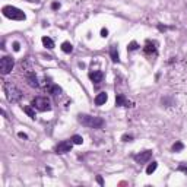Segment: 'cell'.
<instances>
[{
    "instance_id": "obj_1",
    "label": "cell",
    "mask_w": 187,
    "mask_h": 187,
    "mask_svg": "<svg viewBox=\"0 0 187 187\" xmlns=\"http://www.w3.org/2000/svg\"><path fill=\"white\" fill-rule=\"evenodd\" d=\"M3 91L6 94V98L9 102H18V101L22 98V92H20V89L16 85H13L12 82H5L3 83Z\"/></svg>"
},
{
    "instance_id": "obj_2",
    "label": "cell",
    "mask_w": 187,
    "mask_h": 187,
    "mask_svg": "<svg viewBox=\"0 0 187 187\" xmlns=\"http://www.w3.org/2000/svg\"><path fill=\"white\" fill-rule=\"evenodd\" d=\"M78 120L80 124L86 127H92V129H100L104 126V120L101 117H95V116H89V114H79Z\"/></svg>"
},
{
    "instance_id": "obj_3",
    "label": "cell",
    "mask_w": 187,
    "mask_h": 187,
    "mask_svg": "<svg viewBox=\"0 0 187 187\" xmlns=\"http://www.w3.org/2000/svg\"><path fill=\"white\" fill-rule=\"evenodd\" d=\"M2 12H3V15L6 18H9V19H12V20H25V18H27L25 13L20 9H18V7H15V6H5L2 9Z\"/></svg>"
},
{
    "instance_id": "obj_4",
    "label": "cell",
    "mask_w": 187,
    "mask_h": 187,
    "mask_svg": "<svg viewBox=\"0 0 187 187\" xmlns=\"http://www.w3.org/2000/svg\"><path fill=\"white\" fill-rule=\"evenodd\" d=\"M31 105L34 108H37L38 111H50L51 110V105H50V101L47 100L46 97H37L34 98Z\"/></svg>"
},
{
    "instance_id": "obj_5",
    "label": "cell",
    "mask_w": 187,
    "mask_h": 187,
    "mask_svg": "<svg viewBox=\"0 0 187 187\" xmlns=\"http://www.w3.org/2000/svg\"><path fill=\"white\" fill-rule=\"evenodd\" d=\"M13 66H15V61L12 57H9V56H3L2 57V60H0V72H2V75H9L12 72Z\"/></svg>"
},
{
    "instance_id": "obj_6",
    "label": "cell",
    "mask_w": 187,
    "mask_h": 187,
    "mask_svg": "<svg viewBox=\"0 0 187 187\" xmlns=\"http://www.w3.org/2000/svg\"><path fill=\"white\" fill-rule=\"evenodd\" d=\"M73 145L75 143L72 142V139L63 140V142H60V143L56 146V152H57V154H66V152H70V149H72Z\"/></svg>"
},
{
    "instance_id": "obj_7",
    "label": "cell",
    "mask_w": 187,
    "mask_h": 187,
    "mask_svg": "<svg viewBox=\"0 0 187 187\" xmlns=\"http://www.w3.org/2000/svg\"><path fill=\"white\" fill-rule=\"evenodd\" d=\"M151 156H152V151H145V152H140V154L134 155V161L138 164H145V162H148L151 160Z\"/></svg>"
},
{
    "instance_id": "obj_8",
    "label": "cell",
    "mask_w": 187,
    "mask_h": 187,
    "mask_svg": "<svg viewBox=\"0 0 187 187\" xmlns=\"http://www.w3.org/2000/svg\"><path fill=\"white\" fill-rule=\"evenodd\" d=\"M116 104L120 105V107H130V105H132V102H129V101L124 98L123 94H117V95H116Z\"/></svg>"
},
{
    "instance_id": "obj_9",
    "label": "cell",
    "mask_w": 187,
    "mask_h": 187,
    "mask_svg": "<svg viewBox=\"0 0 187 187\" xmlns=\"http://www.w3.org/2000/svg\"><path fill=\"white\" fill-rule=\"evenodd\" d=\"M102 78H104V73L101 70H94V72L89 73V79L92 80V82H95V83H100L101 80H102Z\"/></svg>"
},
{
    "instance_id": "obj_10",
    "label": "cell",
    "mask_w": 187,
    "mask_h": 187,
    "mask_svg": "<svg viewBox=\"0 0 187 187\" xmlns=\"http://www.w3.org/2000/svg\"><path fill=\"white\" fill-rule=\"evenodd\" d=\"M107 100H108L107 92H100L95 97V105H102V104L107 102Z\"/></svg>"
},
{
    "instance_id": "obj_11",
    "label": "cell",
    "mask_w": 187,
    "mask_h": 187,
    "mask_svg": "<svg viewBox=\"0 0 187 187\" xmlns=\"http://www.w3.org/2000/svg\"><path fill=\"white\" fill-rule=\"evenodd\" d=\"M110 56H111V60L114 63H119L120 61V59H119V51H117V47L116 46H111V48H110Z\"/></svg>"
},
{
    "instance_id": "obj_12",
    "label": "cell",
    "mask_w": 187,
    "mask_h": 187,
    "mask_svg": "<svg viewBox=\"0 0 187 187\" xmlns=\"http://www.w3.org/2000/svg\"><path fill=\"white\" fill-rule=\"evenodd\" d=\"M27 79H28V83H29L31 86H34V88L38 86V79H37V76H35L34 73H28Z\"/></svg>"
},
{
    "instance_id": "obj_13",
    "label": "cell",
    "mask_w": 187,
    "mask_h": 187,
    "mask_svg": "<svg viewBox=\"0 0 187 187\" xmlns=\"http://www.w3.org/2000/svg\"><path fill=\"white\" fill-rule=\"evenodd\" d=\"M42 44H44V47H46V48H50V50H51V48H54V41L51 40V38H48V37H42Z\"/></svg>"
},
{
    "instance_id": "obj_14",
    "label": "cell",
    "mask_w": 187,
    "mask_h": 187,
    "mask_svg": "<svg viewBox=\"0 0 187 187\" xmlns=\"http://www.w3.org/2000/svg\"><path fill=\"white\" fill-rule=\"evenodd\" d=\"M48 92L51 94V95H60L61 94V88L59 85H51V86L48 88Z\"/></svg>"
},
{
    "instance_id": "obj_15",
    "label": "cell",
    "mask_w": 187,
    "mask_h": 187,
    "mask_svg": "<svg viewBox=\"0 0 187 187\" xmlns=\"http://www.w3.org/2000/svg\"><path fill=\"white\" fill-rule=\"evenodd\" d=\"M61 50H63L64 53H72V51H73V46H72L70 42L64 41V42L61 44Z\"/></svg>"
},
{
    "instance_id": "obj_16",
    "label": "cell",
    "mask_w": 187,
    "mask_h": 187,
    "mask_svg": "<svg viewBox=\"0 0 187 187\" xmlns=\"http://www.w3.org/2000/svg\"><path fill=\"white\" fill-rule=\"evenodd\" d=\"M156 167H158V162L152 161V164H149V165H148V168H146V174H149V175H151V174L156 170Z\"/></svg>"
},
{
    "instance_id": "obj_17",
    "label": "cell",
    "mask_w": 187,
    "mask_h": 187,
    "mask_svg": "<svg viewBox=\"0 0 187 187\" xmlns=\"http://www.w3.org/2000/svg\"><path fill=\"white\" fill-rule=\"evenodd\" d=\"M72 142H73L75 145H82L83 143V138L79 136V134H75V136H72Z\"/></svg>"
},
{
    "instance_id": "obj_18",
    "label": "cell",
    "mask_w": 187,
    "mask_h": 187,
    "mask_svg": "<svg viewBox=\"0 0 187 187\" xmlns=\"http://www.w3.org/2000/svg\"><path fill=\"white\" fill-rule=\"evenodd\" d=\"M183 148H184V145L181 142H175L173 145V151L174 152H180V151H183Z\"/></svg>"
},
{
    "instance_id": "obj_19",
    "label": "cell",
    "mask_w": 187,
    "mask_h": 187,
    "mask_svg": "<svg viewBox=\"0 0 187 187\" xmlns=\"http://www.w3.org/2000/svg\"><path fill=\"white\" fill-rule=\"evenodd\" d=\"M24 111H25V113H27L31 119H35V113H34V110L31 107H28V105H27V107H24Z\"/></svg>"
},
{
    "instance_id": "obj_20",
    "label": "cell",
    "mask_w": 187,
    "mask_h": 187,
    "mask_svg": "<svg viewBox=\"0 0 187 187\" xmlns=\"http://www.w3.org/2000/svg\"><path fill=\"white\" fill-rule=\"evenodd\" d=\"M145 51H146L148 54H151V53H156V50H155V47L154 46H151V44H149V42H148L146 44V48H145Z\"/></svg>"
},
{
    "instance_id": "obj_21",
    "label": "cell",
    "mask_w": 187,
    "mask_h": 187,
    "mask_svg": "<svg viewBox=\"0 0 187 187\" xmlns=\"http://www.w3.org/2000/svg\"><path fill=\"white\" fill-rule=\"evenodd\" d=\"M130 51H133V50H138V42L136 41H132L130 44H129V47H127Z\"/></svg>"
},
{
    "instance_id": "obj_22",
    "label": "cell",
    "mask_w": 187,
    "mask_h": 187,
    "mask_svg": "<svg viewBox=\"0 0 187 187\" xmlns=\"http://www.w3.org/2000/svg\"><path fill=\"white\" fill-rule=\"evenodd\" d=\"M132 139H133V136H130V134H123V138H121L123 142H130Z\"/></svg>"
},
{
    "instance_id": "obj_23",
    "label": "cell",
    "mask_w": 187,
    "mask_h": 187,
    "mask_svg": "<svg viewBox=\"0 0 187 187\" xmlns=\"http://www.w3.org/2000/svg\"><path fill=\"white\" fill-rule=\"evenodd\" d=\"M101 37H104V38L108 37V29L107 28H102V29H101Z\"/></svg>"
},
{
    "instance_id": "obj_24",
    "label": "cell",
    "mask_w": 187,
    "mask_h": 187,
    "mask_svg": "<svg viewBox=\"0 0 187 187\" xmlns=\"http://www.w3.org/2000/svg\"><path fill=\"white\" fill-rule=\"evenodd\" d=\"M13 50H15V51H19V50H20L19 42H16V41H15V42H13Z\"/></svg>"
},
{
    "instance_id": "obj_25",
    "label": "cell",
    "mask_w": 187,
    "mask_h": 187,
    "mask_svg": "<svg viewBox=\"0 0 187 187\" xmlns=\"http://www.w3.org/2000/svg\"><path fill=\"white\" fill-rule=\"evenodd\" d=\"M18 136H19L20 139H28V136L25 133H22V132H19V133H18Z\"/></svg>"
},
{
    "instance_id": "obj_26",
    "label": "cell",
    "mask_w": 187,
    "mask_h": 187,
    "mask_svg": "<svg viewBox=\"0 0 187 187\" xmlns=\"http://www.w3.org/2000/svg\"><path fill=\"white\" fill-rule=\"evenodd\" d=\"M51 7H53V9H59V7H60V3H57V2H54L53 5H51Z\"/></svg>"
},
{
    "instance_id": "obj_27",
    "label": "cell",
    "mask_w": 187,
    "mask_h": 187,
    "mask_svg": "<svg viewBox=\"0 0 187 187\" xmlns=\"http://www.w3.org/2000/svg\"><path fill=\"white\" fill-rule=\"evenodd\" d=\"M97 181H98V183H100L101 186H102V184H104V181H102V177H101V175H98V177H97Z\"/></svg>"
},
{
    "instance_id": "obj_28",
    "label": "cell",
    "mask_w": 187,
    "mask_h": 187,
    "mask_svg": "<svg viewBox=\"0 0 187 187\" xmlns=\"http://www.w3.org/2000/svg\"><path fill=\"white\" fill-rule=\"evenodd\" d=\"M178 170H183L184 173H187V167H184V165H180V167H178Z\"/></svg>"
}]
</instances>
